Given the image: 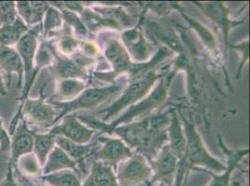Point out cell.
Here are the masks:
<instances>
[{"mask_svg": "<svg viewBox=\"0 0 250 186\" xmlns=\"http://www.w3.org/2000/svg\"><path fill=\"white\" fill-rule=\"evenodd\" d=\"M93 10L104 17H107L116 21L122 27V29H124L125 27L132 28L136 25V19L130 14H128L122 7L94 6Z\"/></svg>", "mask_w": 250, "mask_h": 186, "instance_id": "f1b7e54d", "label": "cell"}, {"mask_svg": "<svg viewBox=\"0 0 250 186\" xmlns=\"http://www.w3.org/2000/svg\"><path fill=\"white\" fill-rule=\"evenodd\" d=\"M16 10L18 17L31 28L32 9L30 1H17Z\"/></svg>", "mask_w": 250, "mask_h": 186, "instance_id": "74e56055", "label": "cell"}, {"mask_svg": "<svg viewBox=\"0 0 250 186\" xmlns=\"http://www.w3.org/2000/svg\"><path fill=\"white\" fill-rule=\"evenodd\" d=\"M55 138L56 135L53 134L51 131L48 133L35 132L33 153L37 155L42 167L45 165L48 155L55 146Z\"/></svg>", "mask_w": 250, "mask_h": 186, "instance_id": "f546056e", "label": "cell"}, {"mask_svg": "<svg viewBox=\"0 0 250 186\" xmlns=\"http://www.w3.org/2000/svg\"><path fill=\"white\" fill-rule=\"evenodd\" d=\"M80 42L81 40L76 38L73 35H70V33H65L60 36L54 43H52L57 53L62 56L71 57L79 52Z\"/></svg>", "mask_w": 250, "mask_h": 186, "instance_id": "836d02e7", "label": "cell"}, {"mask_svg": "<svg viewBox=\"0 0 250 186\" xmlns=\"http://www.w3.org/2000/svg\"><path fill=\"white\" fill-rule=\"evenodd\" d=\"M125 87L123 84L117 83L104 87H92L87 88L83 93H81L76 99L70 102L59 103L48 101L49 104H52L57 110H59L55 125L67 114L82 110H94L106 102L118 98Z\"/></svg>", "mask_w": 250, "mask_h": 186, "instance_id": "8992f818", "label": "cell"}, {"mask_svg": "<svg viewBox=\"0 0 250 186\" xmlns=\"http://www.w3.org/2000/svg\"><path fill=\"white\" fill-rule=\"evenodd\" d=\"M11 148V136L4 128L3 120L0 117V151L6 153L10 151Z\"/></svg>", "mask_w": 250, "mask_h": 186, "instance_id": "60d3db41", "label": "cell"}, {"mask_svg": "<svg viewBox=\"0 0 250 186\" xmlns=\"http://www.w3.org/2000/svg\"><path fill=\"white\" fill-rule=\"evenodd\" d=\"M148 163L152 170V176L146 186H154L155 184L174 186L179 161L172 153L168 144L164 145Z\"/></svg>", "mask_w": 250, "mask_h": 186, "instance_id": "7c38bea8", "label": "cell"}, {"mask_svg": "<svg viewBox=\"0 0 250 186\" xmlns=\"http://www.w3.org/2000/svg\"><path fill=\"white\" fill-rule=\"evenodd\" d=\"M115 173L120 186H146L152 170L145 156L134 153L118 165Z\"/></svg>", "mask_w": 250, "mask_h": 186, "instance_id": "ba28073f", "label": "cell"}, {"mask_svg": "<svg viewBox=\"0 0 250 186\" xmlns=\"http://www.w3.org/2000/svg\"><path fill=\"white\" fill-rule=\"evenodd\" d=\"M55 145L60 147L66 155L78 163L79 170L81 172L82 177H83V168L84 167V161L89 157H93L100 146L97 141L92 144L90 143L88 145H79L65 139L62 136H56Z\"/></svg>", "mask_w": 250, "mask_h": 186, "instance_id": "d6986e66", "label": "cell"}, {"mask_svg": "<svg viewBox=\"0 0 250 186\" xmlns=\"http://www.w3.org/2000/svg\"><path fill=\"white\" fill-rule=\"evenodd\" d=\"M94 62V59L88 58L79 52L71 57L62 56L57 53L53 47V62L50 66V70L52 77L58 81L62 79L86 81L89 78L88 68Z\"/></svg>", "mask_w": 250, "mask_h": 186, "instance_id": "52a82bcc", "label": "cell"}, {"mask_svg": "<svg viewBox=\"0 0 250 186\" xmlns=\"http://www.w3.org/2000/svg\"><path fill=\"white\" fill-rule=\"evenodd\" d=\"M225 152H226L225 154L228 155L226 170L223 171L222 173H219L218 175L215 173L209 172L213 177V181L209 184L208 186H229L231 173L238 167L240 162L244 159V157L250 154V149L245 148V149H238L234 151H228L227 149H225Z\"/></svg>", "mask_w": 250, "mask_h": 186, "instance_id": "603a6c76", "label": "cell"}, {"mask_svg": "<svg viewBox=\"0 0 250 186\" xmlns=\"http://www.w3.org/2000/svg\"><path fill=\"white\" fill-rule=\"evenodd\" d=\"M0 95L1 96H8L9 95L7 86L4 83V79H3V76H2L1 73H0Z\"/></svg>", "mask_w": 250, "mask_h": 186, "instance_id": "7bdbcfd3", "label": "cell"}, {"mask_svg": "<svg viewBox=\"0 0 250 186\" xmlns=\"http://www.w3.org/2000/svg\"><path fill=\"white\" fill-rule=\"evenodd\" d=\"M166 74L160 72L158 69H153L135 77L128 78V85L125 86L120 96L105 108L98 110L94 117L98 116L100 121L106 123L111 118L118 116L121 112L145 98Z\"/></svg>", "mask_w": 250, "mask_h": 186, "instance_id": "277c9868", "label": "cell"}, {"mask_svg": "<svg viewBox=\"0 0 250 186\" xmlns=\"http://www.w3.org/2000/svg\"><path fill=\"white\" fill-rule=\"evenodd\" d=\"M18 18L15 1H0V26L11 24Z\"/></svg>", "mask_w": 250, "mask_h": 186, "instance_id": "e575fe53", "label": "cell"}, {"mask_svg": "<svg viewBox=\"0 0 250 186\" xmlns=\"http://www.w3.org/2000/svg\"><path fill=\"white\" fill-rule=\"evenodd\" d=\"M0 186H21L17 177L15 175L14 167L10 160L8 161L6 173L4 176V179L0 183Z\"/></svg>", "mask_w": 250, "mask_h": 186, "instance_id": "ab89813d", "label": "cell"}, {"mask_svg": "<svg viewBox=\"0 0 250 186\" xmlns=\"http://www.w3.org/2000/svg\"><path fill=\"white\" fill-rule=\"evenodd\" d=\"M62 119L60 124L55 125L51 129L52 133L64 137L79 145H88L92 142L96 130L84 124L76 114H67Z\"/></svg>", "mask_w": 250, "mask_h": 186, "instance_id": "5bb4252c", "label": "cell"}, {"mask_svg": "<svg viewBox=\"0 0 250 186\" xmlns=\"http://www.w3.org/2000/svg\"><path fill=\"white\" fill-rule=\"evenodd\" d=\"M97 142L101 145L93 156L94 160L111 166L114 170L121 162L135 153L119 137L114 138L106 135L99 136L97 138Z\"/></svg>", "mask_w": 250, "mask_h": 186, "instance_id": "4fadbf2b", "label": "cell"}, {"mask_svg": "<svg viewBox=\"0 0 250 186\" xmlns=\"http://www.w3.org/2000/svg\"><path fill=\"white\" fill-rule=\"evenodd\" d=\"M167 186L166 185H164V184H158V186Z\"/></svg>", "mask_w": 250, "mask_h": 186, "instance_id": "ee69618b", "label": "cell"}, {"mask_svg": "<svg viewBox=\"0 0 250 186\" xmlns=\"http://www.w3.org/2000/svg\"><path fill=\"white\" fill-rule=\"evenodd\" d=\"M15 175L17 177V179H18V181L21 184V186H48L42 181L39 182L37 180H29L27 178H24L17 170H15Z\"/></svg>", "mask_w": 250, "mask_h": 186, "instance_id": "b9f144b4", "label": "cell"}, {"mask_svg": "<svg viewBox=\"0 0 250 186\" xmlns=\"http://www.w3.org/2000/svg\"><path fill=\"white\" fill-rule=\"evenodd\" d=\"M29 30L30 27L19 17L11 24L0 26V46L12 47L16 45Z\"/></svg>", "mask_w": 250, "mask_h": 186, "instance_id": "484cf974", "label": "cell"}, {"mask_svg": "<svg viewBox=\"0 0 250 186\" xmlns=\"http://www.w3.org/2000/svg\"><path fill=\"white\" fill-rule=\"evenodd\" d=\"M42 86L41 95L38 98H27L22 104L21 117L29 123L42 129H51L55 125L58 110L45 101L44 88Z\"/></svg>", "mask_w": 250, "mask_h": 186, "instance_id": "8fae6325", "label": "cell"}, {"mask_svg": "<svg viewBox=\"0 0 250 186\" xmlns=\"http://www.w3.org/2000/svg\"><path fill=\"white\" fill-rule=\"evenodd\" d=\"M32 9L31 28L37 25H42L45 13L50 4L46 1H30Z\"/></svg>", "mask_w": 250, "mask_h": 186, "instance_id": "d590c367", "label": "cell"}, {"mask_svg": "<svg viewBox=\"0 0 250 186\" xmlns=\"http://www.w3.org/2000/svg\"><path fill=\"white\" fill-rule=\"evenodd\" d=\"M40 180L48 186H82L83 181L73 169H62L42 175Z\"/></svg>", "mask_w": 250, "mask_h": 186, "instance_id": "4316f807", "label": "cell"}, {"mask_svg": "<svg viewBox=\"0 0 250 186\" xmlns=\"http://www.w3.org/2000/svg\"><path fill=\"white\" fill-rule=\"evenodd\" d=\"M35 131L31 130L26 120L21 117L14 132L11 135V156L10 161L15 167L22 155L30 154L34 149Z\"/></svg>", "mask_w": 250, "mask_h": 186, "instance_id": "2e32d148", "label": "cell"}, {"mask_svg": "<svg viewBox=\"0 0 250 186\" xmlns=\"http://www.w3.org/2000/svg\"><path fill=\"white\" fill-rule=\"evenodd\" d=\"M0 70L5 74L7 79V89L11 87L12 74L18 76L17 89H22L23 84V65L21 57L15 48L0 46Z\"/></svg>", "mask_w": 250, "mask_h": 186, "instance_id": "e0dca14e", "label": "cell"}, {"mask_svg": "<svg viewBox=\"0 0 250 186\" xmlns=\"http://www.w3.org/2000/svg\"><path fill=\"white\" fill-rule=\"evenodd\" d=\"M14 169L29 180L40 179L43 175V167L33 152L20 157Z\"/></svg>", "mask_w": 250, "mask_h": 186, "instance_id": "83f0119b", "label": "cell"}, {"mask_svg": "<svg viewBox=\"0 0 250 186\" xmlns=\"http://www.w3.org/2000/svg\"><path fill=\"white\" fill-rule=\"evenodd\" d=\"M177 71V69L175 68L171 72L166 74L157 82L156 86H154L152 91L148 93L145 98H143L138 103H136V104L130 106L128 109H126L124 114H121L119 117H117L111 123L106 124L89 114H86L84 116L82 114H79V115L76 114V115L82 122L86 123L85 125L94 129L96 131L100 130L102 133H105L106 131H108L109 130L113 129L117 126L131 123V122H134L136 120H140L144 117L152 114V113L156 109L163 106L164 104L167 102L170 84H171L172 79L174 78Z\"/></svg>", "mask_w": 250, "mask_h": 186, "instance_id": "7a4b0ae2", "label": "cell"}, {"mask_svg": "<svg viewBox=\"0 0 250 186\" xmlns=\"http://www.w3.org/2000/svg\"><path fill=\"white\" fill-rule=\"evenodd\" d=\"M195 5L198 6L202 11L208 17L211 21L216 23L224 36L225 44H228L229 29L237 24L242 23V21H232L229 19V11L226 9L225 5L222 2H195Z\"/></svg>", "mask_w": 250, "mask_h": 186, "instance_id": "ac0fdd59", "label": "cell"}, {"mask_svg": "<svg viewBox=\"0 0 250 186\" xmlns=\"http://www.w3.org/2000/svg\"><path fill=\"white\" fill-rule=\"evenodd\" d=\"M104 56L112 66V71L108 73L95 72L94 77L103 82L114 84V79L125 73L131 71L135 62L130 58L128 52L121 40L108 38L104 42Z\"/></svg>", "mask_w": 250, "mask_h": 186, "instance_id": "9c48e42d", "label": "cell"}, {"mask_svg": "<svg viewBox=\"0 0 250 186\" xmlns=\"http://www.w3.org/2000/svg\"><path fill=\"white\" fill-rule=\"evenodd\" d=\"M143 26L152 39L151 41L159 42L163 44V47H166L172 52H178L180 55L185 52L182 42L171 25L164 21H146Z\"/></svg>", "mask_w": 250, "mask_h": 186, "instance_id": "9a60e30c", "label": "cell"}, {"mask_svg": "<svg viewBox=\"0 0 250 186\" xmlns=\"http://www.w3.org/2000/svg\"><path fill=\"white\" fill-rule=\"evenodd\" d=\"M167 144L172 153L177 157L178 161H181L186 151V137L182 121L179 114H177L174 108H172L170 112V122L167 128Z\"/></svg>", "mask_w": 250, "mask_h": 186, "instance_id": "ffe728a7", "label": "cell"}, {"mask_svg": "<svg viewBox=\"0 0 250 186\" xmlns=\"http://www.w3.org/2000/svg\"><path fill=\"white\" fill-rule=\"evenodd\" d=\"M170 112L171 109L117 126L104 134L118 136L135 153L145 156L149 161L168 142L167 128L170 122Z\"/></svg>", "mask_w": 250, "mask_h": 186, "instance_id": "6da1fadb", "label": "cell"}, {"mask_svg": "<svg viewBox=\"0 0 250 186\" xmlns=\"http://www.w3.org/2000/svg\"><path fill=\"white\" fill-rule=\"evenodd\" d=\"M62 23L63 20L61 11L50 5L42 21V35L43 40H47L49 35L52 32L60 29L62 26Z\"/></svg>", "mask_w": 250, "mask_h": 186, "instance_id": "d6a6232c", "label": "cell"}, {"mask_svg": "<svg viewBox=\"0 0 250 186\" xmlns=\"http://www.w3.org/2000/svg\"><path fill=\"white\" fill-rule=\"evenodd\" d=\"M182 16L187 21L188 25L197 33L199 37L201 38V40L205 44V46L208 49L210 52L213 55L217 56V54H218V42H217L215 36L213 35V33L210 31L208 28H207L205 25L200 23L199 21H195L194 19L187 16L184 12H182Z\"/></svg>", "mask_w": 250, "mask_h": 186, "instance_id": "4dcf8cb0", "label": "cell"}, {"mask_svg": "<svg viewBox=\"0 0 250 186\" xmlns=\"http://www.w3.org/2000/svg\"><path fill=\"white\" fill-rule=\"evenodd\" d=\"M121 40L130 58L136 63L148 62L155 54L156 49L153 42L148 40L145 36L142 18L136 26L123 31Z\"/></svg>", "mask_w": 250, "mask_h": 186, "instance_id": "30bf717a", "label": "cell"}, {"mask_svg": "<svg viewBox=\"0 0 250 186\" xmlns=\"http://www.w3.org/2000/svg\"><path fill=\"white\" fill-rule=\"evenodd\" d=\"M79 52L82 53L84 56L88 58H92L94 60L96 57L100 56L99 48L96 46V44H94V42L90 40H81Z\"/></svg>", "mask_w": 250, "mask_h": 186, "instance_id": "f35d334b", "label": "cell"}, {"mask_svg": "<svg viewBox=\"0 0 250 186\" xmlns=\"http://www.w3.org/2000/svg\"><path fill=\"white\" fill-rule=\"evenodd\" d=\"M231 48L234 49L235 51L239 52L240 54H242V61L240 62L239 65H238L237 74H236V78L239 79L241 73L243 71L245 65L247 64V62L250 59V40L247 39L245 41L241 42L239 44L232 45Z\"/></svg>", "mask_w": 250, "mask_h": 186, "instance_id": "8d00e7d4", "label": "cell"}, {"mask_svg": "<svg viewBox=\"0 0 250 186\" xmlns=\"http://www.w3.org/2000/svg\"><path fill=\"white\" fill-rule=\"evenodd\" d=\"M82 186H120L111 166L93 160L90 172L83 181Z\"/></svg>", "mask_w": 250, "mask_h": 186, "instance_id": "44dd1931", "label": "cell"}, {"mask_svg": "<svg viewBox=\"0 0 250 186\" xmlns=\"http://www.w3.org/2000/svg\"><path fill=\"white\" fill-rule=\"evenodd\" d=\"M59 11L62 13V20L65 22L66 26L69 27V30H72L76 38L79 40H86L87 38L91 37V34L85 27L83 21L79 14L66 10Z\"/></svg>", "mask_w": 250, "mask_h": 186, "instance_id": "1f68e13d", "label": "cell"}, {"mask_svg": "<svg viewBox=\"0 0 250 186\" xmlns=\"http://www.w3.org/2000/svg\"><path fill=\"white\" fill-rule=\"evenodd\" d=\"M62 169H73L74 171L81 175L78 163L66 155L60 147L55 145L52 152L48 155L45 165L43 166V175Z\"/></svg>", "mask_w": 250, "mask_h": 186, "instance_id": "7402d4cb", "label": "cell"}, {"mask_svg": "<svg viewBox=\"0 0 250 186\" xmlns=\"http://www.w3.org/2000/svg\"><path fill=\"white\" fill-rule=\"evenodd\" d=\"M80 16L83 21L85 27L90 34L94 35L102 29L123 30L122 27L116 21L97 13L96 11H94L87 6L84 8L83 11H82Z\"/></svg>", "mask_w": 250, "mask_h": 186, "instance_id": "d4e9b609", "label": "cell"}, {"mask_svg": "<svg viewBox=\"0 0 250 186\" xmlns=\"http://www.w3.org/2000/svg\"><path fill=\"white\" fill-rule=\"evenodd\" d=\"M88 88L85 81L80 79H62L57 83L54 95L49 100L51 102L65 103L76 99Z\"/></svg>", "mask_w": 250, "mask_h": 186, "instance_id": "cb8c5ba5", "label": "cell"}, {"mask_svg": "<svg viewBox=\"0 0 250 186\" xmlns=\"http://www.w3.org/2000/svg\"><path fill=\"white\" fill-rule=\"evenodd\" d=\"M179 117L182 120L186 137V151L183 159L178 163L175 182L176 186H182L184 176H187L188 173L195 167L196 169L203 167V170L206 168L208 172L212 171V173L216 172L218 174L225 171L226 165L209 154L195 124L181 113L179 114Z\"/></svg>", "mask_w": 250, "mask_h": 186, "instance_id": "3957f363", "label": "cell"}, {"mask_svg": "<svg viewBox=\"0 0 250 186\" xmlns=\"http://www.w3.org/2000/svg\"><path fill=\"white\" fill-rule=\"evenodd\" d=\"M42 33V25H37L30 28V30L27 32L19 42L15 45V50L18 52V54L21 57L22 65H23V84L21 89V97L19 99L20 105L17 109L16 113L14 114L11 124L9 127L8 133L11 136L17 125L19 123L21 118V108L24 101L28 98L29 93L31 91L33 84L31 82L32 74L35 67V60L36 55L40 46V36Z\"/></svg>", "mask_w": 250, "mask_h": 186, "instance_id": "5b68a950", "label": "cell"}]
</instances>
